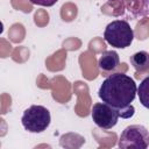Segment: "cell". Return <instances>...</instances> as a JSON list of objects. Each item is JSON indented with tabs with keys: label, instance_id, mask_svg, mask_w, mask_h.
<instances>
[{
	"label": "cell",
	"instance_id": "cell-4",
	"mask_svg": "<svg viewBox=\"0 0 149 149\" xmlns=\"http://www.w3.org/2000/svg\"><path fill=\"white\" fill-rule=\"evenodd\" d=\"M149 146V132L144 126L132 125L123 129L119 140L120 148L146 149Z\"/></svg>",
	"mask_w": 149,
	"mask_h": 149
},
{
	"label": "cell",
	"instance_id": "cell-3",
	"mask_svg": "<svg viewBox=\"0 0 149 149\" xmlns=\"http://www.w3.org/2000/svg\"><path fill=\"white\" fill-rule=\"evenodd\" d=\"M50 121L51 116L49 109L41 105H33L28 107L21 118L23 128L30 133L44 132L49 127Z\"/></svg>",
	"mask_w": 149,
	"mask_h": 149
},
{
	"label": "cell",
	"instance_id": "cell-6",
	"mask_svg": "<svg viewBox=\"0 0 149 149\" xmlns=\"http://www.w3.org/2000/svg\"><path fill=\"white\" fill-rule=\"evenodd\" d=\"M120 65V57L116 51L108 50L100 55L98 66L102 72H112Z\"/></svg>",
	"mask_w": 149,
	"mask_h": 149
},
{
	"label": "cell",
	"instance_id": "cell-5",
	"mask_svg": "<svg viewBox=\"0 0 149 149\" xmlns=\"http://www.w3.org/2000/svg\"><path fill=\"white\" fill-rule=\"evenodd\" d=\"M93 122L101 129H112L119 120L118 112L105 102H97L91 111Z\"/></svg>",
	"mask_w": 149,
	"mask_h": 149
},
{
	"label": "cell",
	"instance_id": "cell-9",
	"mask_svg": "<svg viewBox=\"0 0 149 149\" xmlns=\"http://www.w3.org/2000/svg\"><path fill=\"white\" fill-rule=\"evenodd\" d=\"M2 31H3V23L0 21V34H2Z\"/></svg>",
	"mask_w": 149,
	"mask_h": 149
},
{
	"label": "cell",
	"instance_id": "cell-8",
	"mask_svg": "<svg viewBox=\"0 0 149 149\" xmlns=\"http://www.w3.org/2000/svg\"><path fill=\"white\" fill-rule=\"evenodd\" d=\"M31 3L37 5V6H43V7H51L54 6L58 0H29Z\"/></svg>",
	"mask_w": 149,
	"mask_h": 149
},
{
	"label": "cell",
	"instance_id": "cell-7",
	"mask_svg": "<svg viewBox=\"0 0 149 149\" xmlns=\"http://www.w3.org/2000/svg\"><path fill=\"white\" fill-rule=\"evenodd\" d=\"M130 63L137 72L147 71L149 68V54L147 51H139L130 57Z\"/></svg>",
	"mask_w": 149,
	"mask_h": 149
},
{
	"label": "cell",
	"instance_id": "cell-1",
	"mask_svg": "<svg viewBox=\"0 0 149 149\" xmlns=\"http://www.w3.org/2000/svg\"><path fill=\"white\" fill-rule=\"evenodd\" d=\"M137 87L135 80L128 74L116 72L109 74L100 85L98 95L102 102L113 107L119 118L129 119L134 115L135 108L132 105L136 97Z\"/></svg>",
	"mask_w": 149,
	"mask_h": 149
},
{
	"label": "cell",
	"instance_id": "cell-2",
	"mask_svg": "<svg viewBox=\"0 0 149 149\" xmlns=\"http://www.w3.org/2000/svg\"><path fill=\"white\" fill-rule=\"evenodd\" d=\"M104 38L109 45L125 49L132 44L134 40V31L127 21L115 20L106 26Z\"/></svg>",
	"mask_w": 149,
	"mask_h": 149
}]
</instances>
